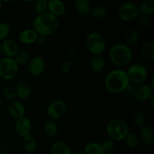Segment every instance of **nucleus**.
<instances>
[{"mask_svg": "<svg viewBox=\"0 0 154 154\" xmlns=\"http://www.w3.org/2000/svg\"><path fill=\"white\" fill-rule=\"evenodd\" d=\"M130 82L124 69L121 68L112 69L107 74L105 79V87L111 94L124 92Z\"/></svg>", "mask_w": 154, "mask_h": 154, "instance_id": "1", "label": "nucleus"}, {"mask_svg": "<svg viewBox=\"0 0 154 154\" xmlns=\"http://www.w3.org/2000/svg\"><path fill=\"white\" fill-rule=\"evenodd\" d=\"M58 27V18L48 11L38 14L33 21V29L38 34L45 36L54 34Z\"/></svg>", "mask_w": 154, "mask_h": 154, "instance_id": "2", "label": "nucleus"}, {"mask_svg": "<svg viewBox=\"0 0 154 154\" xmlns=\"http://www.w3.org/2000/svg\"><path fill=\"white\" fill-rule=\"evenodd\" d=\"M108 55L112 63L118 68H122L130 63L133 54L131 48L126 44L117 43L110 48Z\"/></svg>", "mask_w": 154, "mask_h": 154, "instance_id": "3", "label": "nucleus"}, {"mask_svg": "<svg viewBox=\"0 0 154 154\" xmlns=\"http://www.w3.org/2000/svg\"><path fill=\"white\" fill-rule=\"evenodd\" d=\"M129 132V126L123 119H113L106 125L107 134L114 142L123 141Z\"/></svg>", "mask_w": 154, "mask_h": 154, "instance_id": "4", "label": "nucleus"}, {"mask_svg": "<svg viewBox=\"0 0 154 154\" xmlns=\"http://www.w3.org/2000/svg\"><path fill=\"white\" fill-rule=\"evenodd\" d=\"M86 48L93 55H102L106 48L105 37L98 32H91L85 39Z\"/></svg>", "mask_w": 154, "mask_h": 154, "instance_id": "5", "label": "nucleus"}, {"mask_svg": "<svg viewBox=\"0 0 154 154\" xmlns=\"http://www.w3.org/2000/svg\"><path fill=\"white\" fill-rule=\"evenodd\" d=\"M19 68L13 57H5L0 59V79L5 81L14 79L19 72Z\"/></svg>", "mask_w": 154, "mask_h": 154, "instance_id": "6", "label": "nucleus"}, {"mask_svg": "<svg viewBox=\"0 0 154 154\" xmlns=\"http://www.w3.org/2000/svg\"><path fill=\"white\" fill-rule=\"evenodd\" d=\"M126 72L130 83L135 85L143 84L148 77L147 69L141 63H133L130 65Z\"/></svg>", "mask_w": 154, "mask_h": 154, "instance_id": "7", "label": "nucleus"}, {"mask_svg": "<svg viewBox=\"0 0 154 154\" xmlns=\"http://www.w3.org/2000/svg\"><path fill=\"white\" fill-rule=\"evenodd\" d=\"M67 107L65 101L61 99H56L51 101L48 106L46 113L50 119L57 121L64 116Z\"/></svg>", "mask_w": 154, "mask_h": 154, "instance_id": "8", "label": "nucleus"}, {"mask_svg": "<svg viewBox=\"0 0 154 154\" xmlns=\"http://www.w3.org/2000/svg\"><path fill=\"white\" fill-rule=\"evenodd\" d=\"M138 6L133 2H125L119 8L118 17L121 21L129 22L136 19L139 14Z\"/></svg>", "mask_w": 154, "mask_h": 154, "instance_id": "9", "label": "nucleus"}, {"mask_svg": "<svg viewBox=\"0 0 154 154\" xmlns=\"http://www.w3.org/2000/svg\"><path fill=\"white\" fill-rule=\"evenodd\" d=\"M32 125V122L26 116H23L20 119H16L14 124V131L18 136L24 137L31 134Z\"/></svg>", "mask_w": 154, "mask_h": 154, "instance_id": "10", "label": "nucleus"}, {"mask_svg": "<svg viewBox=\"0 0 154 154\" xmlns=\"http://www.w3.org/2000/svg\"><path fill=\"white\" fill-rule=\"evenodd\" d=\"M29 72L33 76H39L45 69V62L40 56H34L31 57L28 63Z\"/></svg>", "mask_w": 154, "mask_h": 154, "instance_id": "11", "label": "nucleus"}, {"mask_svg": "<svg viewBox=\"0 0 154 154\" xmlns=\"http://www.w3.org/2000/svg\"><path fill=\"white\" fill-rule=\"evenodd\" d=\"M2 53L4 54L5 57H14L17 53L19 51V47L16 41L13 39L7 38L1 42Z\"/></svg>", "mask_w": 154, "mask_h": 154, "instance_id": "12", "label": "nucleus"}, {"mask_svg": "<svg viewBox=\"0 0 154 154\" xmlns=\"http://www.w3.org/2000/svg\"><path fill=\"white\" fill-rule=\"evenodd\" d=\"M153 88L150 85H139L135 88L133 97L137 101H141V102H145L150 99L152 95H153Z\"/></svg>", "mask_w": 154, "mask_h": 154, "instance_id": "13", "label": "nucleus"}, {"mask_svg": "<svg viewBox=\"0 0 154 154\" xmlns=\"http://www.w3.org/2000/svg\"><path fill=\"white\" fill-rule=\"evenodd\" d=\"M48 11L59 18L65 14L66 5L63 0H48Z\"/></svg>", "mask_w": 154, "mask_h": 154, "instance_id": "14", "label": "nucleus"}, {"mask_svg": "<svg viewBox=\"0 0 154 154\" xmlns=\"http://www.w3.org/2000/svg\"><path fill=\"white\" fill-rule=\"evenodd\" d=\"M8 113L14 119H17L25 116L26 107L25 105L20 101H11L8 106Z\"/></svg>", "mask_w": 154, "mask_h": 154, "instance_id": "15", "label": "nucleus"}, {"mask_svg": "<svg viewBox=\"0 0 154 154\" xmlns=\"http://www.w3.org/2000/svg\"><path fill=\"white\" fill-rule=\"evenodd\" d=\"M38 35V34L34 29L28 28L22 30L20 33L18 39L20 42L23 45H32L35 43Z\"/></svg>", "mask_w": 154, "mask_h": 154, "instance_id": "16", "label": "nucleus"}, {"mask_svg": "<svg viewBox=\"0 0 154 154\" xmlns=\"http://www.w3.org/2000/svg\"><path fill=\"white\" fill-rule=\"evenodd\" d=\"M139 140L145 145H152L154 141V132L151 127L148 125H142L139 130Z\"/></svg>", "mask_w": 154, "mask_h": 154, "instance_id": "17", "label": "nucleus"}, {"mask_svg": "<svg viewBox=\"0 0 154 154\" xmlns=\"http://www.w3.org/2000/svg\"><path fill=\"white\" fill-rule=\"evenodd\" d=\"M17 98H19L21 101L27 99L29 98L32 93V88L29 83L26 81H22L17 85L16 88Z\"/></svg>", "mask_w": 154, "mask_h": 154, "instance_id": "18", "label": "nucleus"}, {"mask_svg": "<svg viewBox=\"0 0 154 154\" xmlns=\"http://www.w3.org/2000/svg\"><path fill=\"white\" fill-rule=\"evenodd\" d=\"M74 7L80 15L87 16L90 14L92 6L89 0H75Z\"/></svg>", "mask_w": 154, "mask_h": 154, "instance_id": "19", "label": "nucleus"}, {"mask_svg": "<svg viewBox=\"0 0 154 154\" xmlns=\"http://www.w3.org/2000/svg\"><path fill=\"white\" fill-rule=\"evenodd\" d=\"M90 68L95 73H101L105 68V60L102 55H93L90 60Z\"/></svg>", "mask_w": 154, "mask_h": 154, "instance_id": "20", "label": "nucleus"}, {"mask_svg": "<svg viewBox=\"0 0 154 154\" xmlns=\"http://www.w3.org/2000/svg\"><path fill=\"white\" fill-rule=\"evenodd\" d=\"M51 154H72V150L67 143L57 140L51 146Z\"/></svg>", "mask_w": 154, "mask_h": 154, "instance_id": "21", "label": "nucleus"}, {"mask_svg": "<svg viewBox=\"0 0 154 154\" xmlns=\"http://www.w3.org/2000/svg\"><path fill=\"white\" fill-rule=\"evenodd\" d=\"M23 146L24 150L28 153H33L37 150L38 143L36 139L31 134L27 135L26 137H23Z\"/></svg>", "mask_w": 154, "mask_h": 154, "instance_id": "22", "label": "nucleus"}, {"mask_svg": "<svg viewBox=\"0 0 154 154\" xmlns=\"http://www.w3.org/2000/svg\"><path fill=\"white\" fill-rule=\"evenodd\" d=\"M44 132L45 135L49 138L55 137L58 132V125H57V122L52 119L47 121L44 126Z\"/></svg>", "mask_w": 154, "mask_h": 154, "instance_id": "23", "label": "nucleus"}, {"mask_svg": "<svg viewBox=\"0 0 154 154\" xmlns=\"http://www.w3.org/2000/svg\"><path fill=\"white\" fill-rule=\"evenodd\" d=\"M141 54L147 60H153L154 59V42L150 41L143 45L141 49Z\"/></svg>", "mask_w": 154, "mask_h": 154, "instance_id": "24", "label": "nucleus"}, {"mask_svg": "<svg viewBox=\"0 0 154 154\" xmlns=\"http://www.w3.org/2000/svg\"><path fill=\"white\" fill-rule=\"evenodd\" d=\"M85 154H105V152L98 142H90L85 146L84 149Z\"/></svg>", "mask_w": 154, "mask_h": 154, "instance_id": "25", "label": "nucleus"}, {"mask_svg": "<svg viewBox=\"0 0 154 154\" xmlns=\"http://www.w3.org/2000/svg\"><path fill=\"white\" fill-rule=\"evenodd\" d=\"M139 40V34L135 30H129L125 36V43L129 48L135 46Z\"/></svg>", "mask_w": 154, "mask_h": 154, "instance_id": "26", "label": "nucleus"}, {"mask_svg": "<svg viewBox=\"0 0 154 154\" xmlns=\"http://www.w3.org/2000/svg\"><path fill=\"white\" fill-rule=\"evenodd\" d=\"M139 13L142 14L150 15L154 13V0H144L138 7Z\"/></svg>", "mask_w": 154, "mask_h": 154, "instance_id": "27", "label": "nucleus"}, {"mask_svg": "<svg viewBox=\"0 0 154 154\" xmlns=\"http://www.w3.org/2000/svg\"><path fill=\"white\" fill-rule=\"evenodd\" d=\"M30 58L31 57L26 51H19L14 57L19 66H24L28 64Z\"/></svg>", "mask_w": 154, "mask_h": 154, "instance_id": "28", "label": "nucleus"}, {"mask_svg": "<svg viewBox=\"0 0 154 154\" xmlns=\"http://www.w3.org/2000/svg\"><path fill=\"white\" fill-rule=\"evenodd\" d=\"M90 14L97 20L104 19L108 14V11L106 8L102 5H96L91 8Z\"/></svg>", "mask_w": 154, "mask_h": 154, "instance_id": "29", "label": "nucleus"}, {"mask_svg": "<svg viewBox=\"0 0 154 154\" xmlns=\"http://www.w3.org/2000/svg\"><path fill=\"white\" fill-rule=\"evenodd\" d=\"M123 140L125 141V143L127 146V147H129V149H135V148H137L139 145L140 142L138 136L134 134V133L130 132L128 133L127 135L126 136Z\"/></svg>", "mask_w": 154, "mask_h": 154, "instance_id": "30", "label": "nucleus"}, {"mask_svg": "<svg viewBox=\"0 0 154 154\" xmlns=\"http://www.w3.org/2000/svg\"><path fill=\"white\" fill-rule=\"evenodd\" d=\"M132 122H133L134 125L138 128H141L142 125H144V122H145V115L144 112H135L132 116Z\"/></svg>", "mask_w": 154, "mask_h": 154, "instance_id": "31", "label": "nucleus"}, {"mask_svg": "<svg viewBox=\"0 0 154 154\" xmlns=\"http://www.w3.org/2000/svg\"><path fill=\"white\" fill-rule=\"evenodd\" d=\"M3 96H4V98L7 101H11V102L13 101H15L17 98L15 88L11 85H8L6 87H5L4 89H3Z\"/></svg>", "mask_w": 154, "mask_h": 154, "instance_id": "32", "label": "nucleus"}, {"mask_svg": "<svg viewBox=\"0 0 154 154\" xmlns=\"http://www.w3.org/2000/svg\"><path fill=\"white\" fill-rule=\"evenodd\" d=\"M48 0H35V10L38 14L48 11Z\"/></svg>", "mask_w": 154, "mask_h": 154, "instance_id": "33", "label": "nucleus"}, {"mask_svg": "<svg viewBox=\"0 0 154 154\" xmlns=\"http://www.w3.org/2000/svg\"><path fill=\"white\" fill-rule=\"evenodd\" d=\"M11 33V27L5 22H0V42L8 37Z\"/></svg>", "mask_w": 154, "mask_h": 154, "instance_id": "34", "label": "nucleus"}, {"mask_svg": "<svg viewBox=\"0 0 154 154\" xmlns=\"http://www.w3.org/2000/svg\"><path fill=\"white\" fill-rule=\"evenodd\" d=\"M101 143V146L103 148V149L105 150V152H110V151H112L114 149V146H115V142L113 140H111V138L108 137V138H105L102 140Z\"/></svg>", "mask_w": 154, "mask_h": 154, "instance_id": "35", "label": "nucleus"}, {"mask_svg": "<svg viewBox=\"0 0 154 154\" xmlns=\"http://www.w3.org/2000/svg\"><path fill=\"white\" fill-rule=\"evenodd\" d=\"M135 20H136L138 25L141 27H147L150 26V19L147 15L139 14Z\"/></svg>", "mask_w": 154, "mask_h": 154, "instance_id": "36", "label": "nucleus"}, {"mask_svg": "<svg viewBox=\"0 0 154 154\" xmlns=\"http://www.w3.org/2000/svg\"><path fill=\"white\" fill-rule=\"evenodd\" d=\"M72 68V63L70 60H66L65 61L63 64L61 65V68H60V70L63 73L66 74L69 73V72L71 71Z\"/></svg>", "mask_w": 154, "mask_h": 154, "instance_id": "37", "label": "nucleus"}, {"mask_svg": "<svg viewBox=\"0 0 154 154\" xmlns=\"http://www.w3.org/2000/svg\"><path fill=\"white\" fill-rule=\"evenodd\" d=\"M135 88H136V86L135 85L132 84V83H129V85L127 86V88L125 90V93L126 94L129 96H134V94H135Z\"/></svg>", "mask_w": 154, "mask_h": 154, "instance_id": "38", "label": "nucleus"}, {"mask_svg": "<svg viewBox=\"0 0 154 154\" xmlns=\"http://www.w3.org/2000/svg\"><path fill=\"white\" fill-rule=\"evenodd\" d=\"M46 37L47 36H43V35H38L37 39H36L35 43L38 46H42L45 44L46 42Z\"/></svg>", "mask_w": 154, "mask_h": 154, "instance_id": "39", "label": "nucleus"}, {"mask_svg": "<svg viewBox=\"0 0 154 154\" xmlns=\"http://www.w3.org/2000/svg\"><path fill=\"white\" fill-rule=\"evenodd\" d=\"M67 56L69 59L71 60H73V59L75 58V57L77 56V51L75 48H71L68 50V52H67Z\"/></svg>", "mask_w": 154, "mask_h": 154, "instance_id": "40", "label": "nucleus"}, {"mask_svg": "<svg viewBox=\"0 0 154 154\" xmlns=\"http://www.w3.org/2000/svg\"><path fill=\"white\" fill-rule=\"evenodd\" d=\"M147 101H149V103H150V107H154V95H152V96L150 97V99H149Z\"/></svg>", "mask_w": 154, "mask_h": 154, "instance_id": "41", "label": "nucleus"}, {"mask_svg": "<svg viewBox=\"0 0 154 154\" xmlns=\"http://www.w3.org/2000/svg\"><path fill=\"white\" fill-rule=\"evenodd\" d=\"M72 154H85V153H84V150L79 149V150H77V151H75V152H72Z\"/></svg>", "mask_w": 154, "mask_h": 154, "instance_id": "42", "label": "nucleus"}, {"mask_svg": "<svg viewBox=\"0 0 154 154\" xmlns=\"http://www.w3.org/2000/svg\"><path fill=\"white\" fill-rule=\"evenodd\" d=\"M12 1H13V0H1V2L2 3H9Z\"/></svg>", "mask_w": 154, "mask_h": 154, "instance_id": "43", "label": "nucleus"}, {"mask_svg": "<svg viewBox=\"0 0 154 154\" xmlns=\"http://www.w3.org/2000/svg\"><path fill=\"white\" fill-rule=\"evenodd\" d=\"M105 154H117V153H115V152H113V151H110V152H106Z\"/></svg>", "mask_w": 154, "mask_h": 154, "instance_id": "44", "label": "nucleus"}, {"mask_svg": "<svg viewBox=\"0 0 154 154\" xmlns=\"http://www.w3.org/2000/svg\"><path fill=\"white\" fill-rule=\"evenodd\" d=\"M2 54V47H1V42H0V57H1V55Z\"/></svg>", "mask_w": 154, "mask_h": 154, "instance_id": "45", "label": "nucleus"}, {"mask_svg": "<svg viewBox=\"0 0 154 154\" xmlns=\"http://www.w3.org/2000/svg\"><path fill=\"white\" fill-rule=\"evenodd\" d=\"M24 1L27 2H35V0H24Z\"/></svg>", "mask_w": 154, "mask_h": 154, "instance_id": "46", "label": "nucleus"}, {"mask_svg": "<svg viewBox=\"0 0 154 154\" xmlns=\"http://www.w3.org/2000/svg\"><path fill=\"white\" fill-rule=\"evenodd\" d=\"M2 4H3V3L2 2H1V0H0V11H1L2 8Z\"/></svg>", "mask_w": 154, "mask_h": 154, "instance_id": "47", "label": "nucleus"}, {"mask_svg": "<svg viewBox=\"0 0 154 154\" xmlns=\"http://www.w3.org/2000/svg\"><path fill=\"white\" fill-rule=\"evenodd\" d=\"M2 106V101H1V98H0V107H1Z\"/></svg>", "mask_w": 154, "mask_h": 154, "instance_id": "48", "label": "nucleus"}]
</instances>
